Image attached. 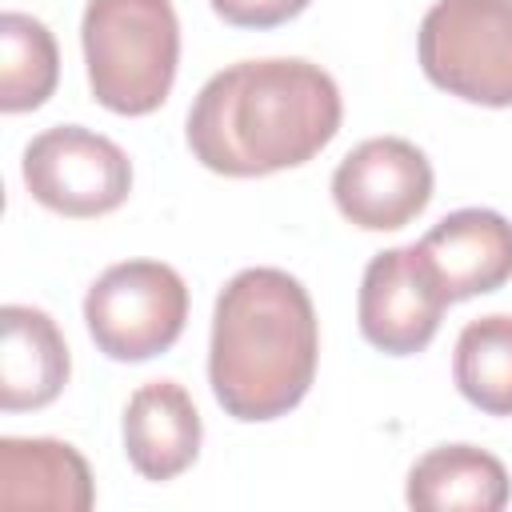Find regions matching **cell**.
Instances as JSON below:
<instances>
[{"label": "cell", "mask_w": 512, "mask_h": 512, "mask_svg": "<svg viewBox=\"0 0 512 512\" xmlns=\"http://www.w3.org/2000/svg\"><path fill=\"white\" fill-rule=\"evenodd\" d=\"M340 88L308 60H240L188 108V148L220 176H268L312 160L340 132Z\"/></svg>", "instance_id": "obj_1"}, {"label": "cell", "mask_w": 512, "mask_h": 512, "mask_svg": "<svg viewBox=\"0 0 512 512\" xmlns=\"http://www.w3.org/2000/svg\"><path fill=\"white\" fill-rule=\"evenodd\" d=\"M320 328L308 288L284 268L236 272L212 312L208 384L232 420H276L312 388Z\"/></svg>", "instance_id": "obj_2"}, {"label": "cell", "mask_w": 512, "mask_h": 512, "mask_svg": "<svg viewBox=\"0 0 512 512\" xmlns=\"http://www.w3.org/2000/svg\"><path fill=\"white\" fill-rule=\"evenodd\" d=\"M80 40L92 96L108 112L148 116L168 100L180 60L172 0H88Z\"/></svg>", "instance_id": "obj_3"}, {"label": "cell", "mask_w": 512, "mask_h": 512, "mask_svg": "<svg viewBox=\"0 0 512 512\" xmlns=\"http://www.w3.org/2000/svg\"><path fill=\"white\" fill-rule=\"evenodd\" d=\"M424 76L484 108L512 104V0H436L420 20Z\"/></svg>", "instance_id": "obj_4"}, {"label": "cell", "mask_w": 512, "mask_h": 512, "mask_svg": "<svg viewBox=\"0 0 512 512\" xmlns=\"http://www.w3.org/2000/svg\"><path fill=\"white\" fill-rule=\"evenodd\" d=\"M188 320V288L160 260L112 264L84 296V324L108 360L140 364L168 352Z\"/></svg>", "instance_id": "obj_5"}, {"label": "cell", "mask_w": 512, "mask_h": 512, "mask_svg": "<svg viewBox=\"0 0 512 512\" xmlns=\"http://www.w3.org/2000/svg\"><path fill=\"white\" fill-rule=\"evenodd\" d=\"M24 184L36 204L88 220L120 208L132 192L128 152L80 124H56L28 140L24 148Z\"/></svg>", "instance_id": "obj_6"}, {"label": "cell", "mask_w": 512, "mask_h": 512, "mask_svg": "<svg viewBox=\"0 0 512 512\" xmlns=\"http://www.w3.org/2000/svg\"><path fill=\"white\" fill-rule=\"evenodd\" d=\"M444 280L420 244L376 252L360 280V332L388 356L424 352L448 308Z\"/></svg>", "instance_id": "obj_7"}, {"label": "cell", "mask_w": 512, "mask_h": 512, "mask_svg": "<svg viewBox=\"0 0 512 512\" xmlns=\"http://www.w3.org/2000/svg\"><path fill=\"white\" fill-rule=\"evenodd\" d=\"M332 200L348 224L364 232H396L428 208L432 164L400 136H372L332 172Z\"/></svg>", "instance_id": "obj_8"}, {"label": "cell", "mask_w": 512, "mask_h": 512, "mask_svg": "<svg viewBox=\"0 0 512 512\" xmlns=\"http://www.w3.org/2000/svg\"><path fill=\"white\" fill-rule=\"evenodd\" d=\"M420 248L436 264L448 300L484 296L512 280V224L492 208L448 212L420 236Z\"/></svg>", "instance_id": "obj_9"}, {"label": "cell", "mask_w": 512, "mask_h": 512, "mask_svg": "<svg viewBox=\"0 0 512 512\" xmlns=\"http://www.w3.org/2000/svg\"><path fill=\"white\" fill-rule=\"evenodd\" d=\"M200 412L184 384L152 380L128 396L124 408V452L144 480L180 476L200 452Z\"/></svg>", "instance_id": "obj_10"}, {"label": "cell", "mask_w": 512, "mask_h": 512, "mask_svg": "<svg viewBox=\"0 0 512 512\" xmlns=\"http://www.w3.org/2000/svg\"><path fill=\"white\" fill-rule=\"evenodd\" d=\"M96 500L88 460L48 436H4L0 440V508H44V512H88Z\"/></svg>", "instance_id": "obj_11"}, {"label": "cell", "mask_w": 512, "mask_h": 512, "mask_svg": "<svg viewBox=\"0 0 512 512\" xmlns=\"http://www.w3.org/2000/svg\"><path fill=\"white\" fill-rule=\"evenodd\" d=\"M4 340H0V408L24 412L52 404L72 372L68 344L56 320L28 304L0 308Z\"/></svg>", "instance_id": "obj_12"}, {"label": "cell", "mask_w": 512, "mask_h": 512, "mask_svg": "<svg viewBox=\"0 0 512 512\" xmlns=\"http://www.w3.org/2000/svg\"><path fill=\"white\" fill-rule=\"evenodd\" d=\"M404 496L416 512H500L512 496V484L492 452L444 444L412 464Z\"/></svg>", "instance_id": "obj_13"}, {"label": "cell", "mask_w": 512, "mask_h": 512, "mask_svg": "<svg viewBox=\"0 0 512 512\" xmlns=\"http://www.w3.org/2000/svg\"><path fill=\"white\" fill-rule=\"evenodd\" d=\"M60 80V52L52 32L28 12L0 16V108L32 112Z\"/></svg>", "instance_id": "obj_14"}, {"label": "cell", "mask_w": 512, "mask_h": 512, "mask_svg": "<svg viewBox=\"0 0 512 512\" xmlns=\"http://www.w3.org/2000/svg\"><path fill=\"white\" fill-rule=\"evenodd\" d=\"M456 388L488 416H512V316H480L464 324L452 356Z\"/></svg>", "instance_id": "obj_15"}, {"label": "cell", "mask_w": 512, "mask_h": 512, "mask_svg": "<svg viewBox=\"0 0 512 512\" xmlns=\"http://www.w3.org/2000/svg\"><path fill=\"white\" fill-rule=\"evenodd\" d=\"M312 0H212L216 16L236 28H276L292 16H300Z\"/></svg>", "instance_id": "obj_16"}]
</instances>
